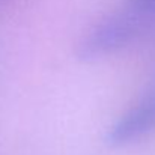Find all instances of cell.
<instances>
[{"mask_svg":"<svg viewBox=\"0 0 155 155\" xmlns=\"http://www.w3.org/2000/svg\"><path fill=\"white\" fill-rule=\"evenodd\" d=\"M140 21L142 15L131 9L127 14L105 18L83 36L78 44V56L86 60H92L119 51L134 41L140 32Z\"/></svg>","mask_w":155,"mask_h":155,"instance_id":"obj_1","label":"cell"},{"mask_svg":"<svg viewBox=\"0 0 155 155\" xmlns=\"http://www.w3.org/2000/svg\"><path fill=\"white\" fill-rule=\"evenodd\" d=\"M155 131V91L146 94L108 128L107 142L111 146L136 143Z\"/></svg>","mask_w":155,"mask_h":155,"instance_id":"obj_2","label":"cell"},{"mask_svg":"<svg viewBox=\"0 0 155 155\" xmlns=\"http://www.w3.org/2000/svg\"><path fill=\"white\" fill-rule=\"evenodd\" d=\"M128 8L142 15H155V0H128Z\"/></svg>","mask_w":155,"mask_h":155,"instance_id":"obj_3","label":"cell"}]
</instances>
